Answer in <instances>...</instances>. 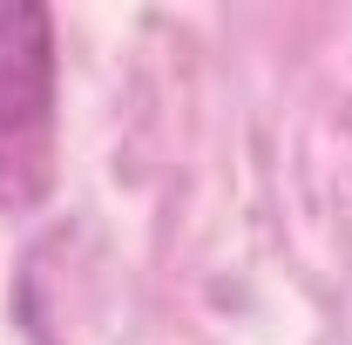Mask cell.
I'll list each match as a JSON object with an SVG mask.
<instances>
[{"label":"cell","mask_w":352,"mask_h":345,"mask_svg":"<svg viewBox=\"0 0 352 345\" xmlns=\"http://www.w3.org/2000/svg\"><path fill=\"white\" fill-rule=\"evenodd\" d=\"M54 109V21L47 7H0V142L47 135Z\"/></svg>","instance_id":"6da1fadb"}]
</instances>
